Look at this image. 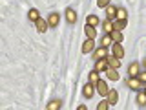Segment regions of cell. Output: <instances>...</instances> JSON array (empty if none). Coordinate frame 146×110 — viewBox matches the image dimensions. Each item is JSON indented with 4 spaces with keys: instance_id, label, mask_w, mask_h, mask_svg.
<instances>
[{
    "instance_id": "obj_1",
    "label": "cell",
    "mask_w": 146,
    "mask_h": 110,
    "mask_svg": "<svg viewBox=\"0 0 146 110\" xmlns=\"http://www.w3.org/2000/svg\"><path fill=\"white\" fill-rule=\"evenodd\" d=\"M128 86H130L131 90H143V82L139 81V77H128Z\"/></svg>"
},
{
    "instance_id": "obj_24",
    "label": "cell",
    "mask_w": 146,
    "mask_h": 110,
    "mask_svg": "<svg viewBox=\"0 0 146 110\" xmlns=\"http://www.w3.org/2000/svg\"><path fill=\"white\" fill-rule=\"evenodd\" d=\"M124 28H126V20H119V18H117V20L113 22V30L121 31V30H124Z\"/></svg>"
},
{
    "instance_id": "obj_30",
    "label": "cell",
    "mask_w": 146,
    "mask_h": 110,
    "mask_svg": "<svg viewBox=\"0 0 146 110\" xmlns=\"http://www.w3.org/2000/svg\"><path fill=\"white\" fill-rule=\"evenodd\" d=\"M143 90H144V92H146V82H143Z\"/></svg>"
},
{
    "instance_id": "obj_7",
    "label": "cell",
    "mask_w": 146,
    "mask_h": 110,
    "mask_svg": "<svg viewBox=\"0 0 146 110\" xmlns=\"http://www.w3.org/2000/svg\"><path fill=\"white\" fill-rule=\"evenodd\" d=\"M106 59H108V64L111 68H117V70L121 68V59H119V57H115V55H108Z\"/></svg>"
},
{
    "instance_id": "obj_25",
    "label": "cell",
    "mask_w": 146,
    "mask_h": 110,
    "mask_svg": "<svg viewBox=\"0 0 146 110\" xmlns=\"http://www.w3.org/2000/svg\"><path fill=\"white\" fill-rule=\"evenodd\" d=\"M86 24H90V26H97V24H99V17H95V15H88V18H86Z\"/></svg>"
},
{
    "instance_id": "obj_2",
    "label": "cell",
    "mask_w": 146,
    "mask_h": 110,
    "mask_svg": "<svg viewBox=\"0 0 146 110\" xmlns=\"http://www.w3.org/2000/svg\"><path fill=\"white\" fill-rule=\"evenodd\" d=\"M35 24H36V31H38V33H46V31H48V28H49V22L44 20L42 17H40L38 20L35 22Z\"/></svg>"
},
{
    "instance_id": "obj_17",
    "label": "cell",
    "mask_w": 146,
    "mask_h": 110,
    "mask_svg": "<svg viewBox=\"0 0 146 110\" xmlns=\"http://www.w3.org/2000/svg\"><path fill=\"white\" fill-rule=\"evenodd\" d=\"M110 35H111L113 42H117V44H121V42H122V39H124V37H122V33H121L119 30H113V31H111Z\"/></svg>"
},
{
    "instance_id": "obj_14",
    "label": "cell",
    "mask_w": 146,
    "mask_h": 110,
    "mask_svg": "<svg viewBox=\"0 0 146 110\" xmlns=\"http://www.w3.org/2000/svg\"><path fill=\"white\" fill-rule=\"evenodd\" d=\"M66 20L70 22V24H75V22H77V13L73 11L71 7H70V9H66Z\"/></svg>"
},
{
    "instance_id": "obj_13",
    "label": "cell",
    "mask_w": 146,
    "mask_h": 110,
    "mask_svg": "<svg viewBox=\"0 0 146 110\" xmlns=\"http://www.w3.org/2000/svg\"><path fill=\"white\" fill-rule=\"evenodd\" d=\"M84 33L88 39H95V35H97V30H95V26H90V24H86L84 28Z\"/></svg>"
},
{
    "instance_id": "obj_6",
    "label": "cell",
    "mask_w": 146,
    "mask_h": 110,
    "mask_svg": "<svg viewBox=\"0 0 146 110\" xmlns=\"http://www.w3.org/2000/svg\"><path fill=\"white\" fill-rule=\"evenodd\" d=\"M95 50V42L93 39H86V42L82 44V53H91Z\"/></svg>"
},
{
    "instance_id": "obj_31",
    "label": "cell",
    "mask_w": 146,
    "mask_h": 110,
    "mask_svg": "<svg viewBox=\"0 0 146 110\" xmlns=\"http://www.w3.org/2000/svg\"><path fill=\"white\" fill-rule=\"evenodd\" d=\"M143 64H144V70H146V59H144V62H143Z\"/></svg>"
},
{
    "instance_id": "obj_4",
    "label": "cell",
    "mask_w": 146,
    "mask_h": 110,
    "mask_svg": "<svg viewBox=\"0 0 146 110\" xmlns=\"http://www.w3.org/2000/svg\"><path fill=\"white\" fill-rule=\"evenodd\" d=\"M95 88H97V92H99L100 95H102V97H104V95H108V92H110L108 85H106V82H104L102 79H100V81L97 82V85H95Z\"/></svg>"
},
{
    "instance_id": "obj_3",
    "label": "cell",
    "mask_w": 146,
    "mask_h": 110,
    "mask_svg": "<svg viewBox=\"0 0 146 110\" xmlns=\"http://www.w3.org/2000/svg\"><path fill=\"white\" fill-rule=\"evenodd\" d=\"M108 57V50L104 48V46H100V48H97L93 52V59L95 61H99V59H106Z\"/></svg>"
},
{
    "instance_id": "obj_5",
    "label": "cell",
    "mask_w": 146,
    "mask_h": 110,
    "mask_svg": "<svg viewBox=\"0 0 146 110\" xmlns=\"http://www.w3.org/2000/svg\"><path fill=\"white\" fill-rule=\"evenodd\" d=\"M95 90H97V88H95L93 82H88V85L84 86V90H82V94H84V97H88V99H90V97H93Z\"/></svg>"
},
{
    "instance_id": "obj_19",
    "label": "cell",
    "mask_w": 146,
    "mask_h": 110,
    "mask_svg": "<svg viewBox=\"0 0 146 110\" xmlns=\"http://www.w3.org/2000/svg\"><path fill=\"white\" fill-rule=\"evenodd\" d=\"M137 105H139V107H144L146 105V92L144 90L137 94Z\"/></svg>"
},
{
    "instance_id": "obj_10",
    "label": "cell",
    "mask_w": 146,
    "mask_h": 110,
    "mask_svg": "<svg viewBox=\"0 0 146 110\" xmlns=\"http://www.w3.org/2000/svg\"><path fill=\"white\" fill-rule=\"evenodd\" d=\"M108 66H110V64H108V59H99V61L95 62V70H97V72H104Z\"/></svg>"
},
{
    "instance_id": "obj_11",
    "label": "cell",
    "mask_w": 146,
    "mask_h": 110,
    "mask_svg": "<svg viewBox=\"0 0 146 110\" xmlns=\"http://www.w3.org/2000/svg\"><path fill=\"white\" fill-rule=\"evenodd\" d=\"M106 97H108V103H110V107H111V105H117V99H119V94H117V90H110Z\"/></svg>"
},
{
    "instance_id": "obj_21",
    "label": "cell",
    "mask_w": 146,
    "mask_h": 110,
    "mask_svg": "<svg viewBox=\"0 0 146 110\" xmlns=\"http://www.w3.org/2000/svg\"><path fill=\"white\" fill-rule=\"evenodd\" d=\"M102 28H104V31H106V33H111L113 31V20H104V24H102Z\"/></svg>"
},
{
    "instance_id": "obj_8",
    "label": "cell",
    "mask_w": 146,
    "mask_h": 110,
    "mask_svg": "<svg viewBox=\"0 0 146 110\" xmlns=\"http://www.w3.org/2000/svg\"><path fill=\"white\" fill-rule=\"evenodd\" d=\"M104 73H106V75H108V79H111V81H117V79H119L117 68H111V66H108L106 70H104Z\"/></svg>"
},
{
    "instance_id": "obj_20",
    "label": "cell",
    "mask_w": 146,
    "mask_h": 110,
    "mask_svg": "<svg viewBox=\"0 0 146 110\" xmlns=\"http://www.w3.org/2000/svg\"><path fill=\"white\" fill-rule=\"evenodd\" d=\"M100 81V72H97V70H93L90 73V82H93V85H97V82Z\"/></svg>"
},
{
    "instance_id": "obj_29",
    "label": "cell",
    "mask_w": 146,
    "mask_h": 110,
    "mask_svg": "<svg viewBox=\"0 0 146 110\" xmlns=\"http://www.w3.org/2000/svg\"><path fill=\"white\" fill-rule=\"evenodd\" d=\"M137 77H139V81H141V82H146V70H144L143 73L139 72V75H137Z\"/></svg>"
},
{
    "instance_id": "obj_12",
    "label": "cell",
    "mask_w": 146,
    "mask_h": 110,
    "mask_svg": "<svg viewBox=\"0 0 146 110\" xmlns=\"http://www.w3.org/2000/svg\"><path fill=\"white\" fill-rule=\"evenodd\" d=\"M113 55L119 59H122L124 57V48H122L121 44H117V42H113Z\"/></svg>"
},
{
    "instance_id": "obj_22",
    "label": "cell",
    "mask_w": 146,
    "mask_h": 110,
    "mask_svg": "<svg viewBox=\"0 0 146 110\" xmlns=\"http://www.w3.org/2000/svg\"><path fill=\"white\" fill-rule=\"evenodd\" d=\"M113 42V39H111V35H110V33H106V35H104L102 37V42H100V46H104V48H108V46L110 44H111Z\"/></svg>"
},
{
    "instance_id": "obj_18",
    "label": "cell",
    "mask_w": 146,
    "mask_h": 110,
    "mask_svg": "<svg viewBox=\"0 0 146 110\" xmlns=\"http://www.w3.org/2000/svg\"><path fill=\"white\" fill-rule=\"evenodd\" d=\"M27 18H29L31 22H36V20L40 18V13H38V11H36V9L33 7V9H29V11H27Z\"/></svg>"
},
{
    "instance_id": "obj_23",
    "label": "cell",
    "mask_w": 146,
    "mask_h": 110,
    "mask_svg": "<svg viewBox=\"0 0 146 110\" xmlns=\"http://www.w3.org/2000/svg\"><path fill=\"white\" fill-rule=\"evenodd\" d=\"M126 17H128L126 9L124 7H117V18H119V20H126Z\"/></svg>"
},
{
    "instance_id": "obj_26",
    "label": "cell",
    "mask_w": 146,
    "mask_h": 110,
    "mask_svg": "<svg viewBox=\"0 0 146 110\" xmlns=\"http://www.w3.org/2000/svg\"><path fill=\"white\" fill-rule=\"evenodd\" d=\"M60 107H62L60 101H51V103H48V107H46V108H48V110H58Z\"/></svg>"
},
{
    "instance_id": "obj_27",
    "label": "cell",
    "mask_w": 146,
    "mask_h": 110,
    "mask_svg": "<svg viewBox=\"0 0 146 110\" xmlns=\"http://www.w3.org/2000/svg\"><path fill=\"white\" fill-rule=\"evenodd\" d=\"M110 108V103H108V99L106 101H100V103L97 105V110H108Z\"/></svg>"
},
{
    "instance_id": "obj_28",
    "label": "cell",
    "mask_w": 146,
    "mask_h": 110,
    "mask_svg": "<svg viewBox=\"0 0 146 110\" xmlns=\"http://www.w3.org/2000/svg\"><path fill=\"white\" fill-rule=\"evenodd\" d=\"M97 6L99 7H108L110 6V0H97Z\"/></svg>"
},
{
    "instance_id": "obj_15",
    "label": "cell",
    "mask_w": 146,
    "mask_h": 110,
    "mask_svg": "<svg viewBox=\"0 0 146 110\" xmlns=\"http://www.w3.org/2000/svg\"><path fill=\"white\" fill-rule=\"evenodd\" d=\"M106 17L110 18V20H113V18H117V7L110 4V6L106 7Z\"/></svg>"
},
{
    "instance_id": "obj_16",
    "label": "cell",
    "mask_w": 146,
    "mask_h": 110,
    "mask_svg": "<svg viewBox=\"0 0 146 110\" xmlns=\"http://www.w3.org/2000/svg\"><path fill=\"white\" fill-rule=\"evenodd\" d=\"M128 73H130V77H137V75H139V62H131L130 68H128Z\"/></svg>"
},
{
    "instance_id": "obj_9",
    "label": "cell",
    "mask_w": 146,
    "mask_h": 110,
    "mask_svg": "<svg viewBox=\"0 0 146 110\" xmlns=\"http://www.w3.org/2000/svg\"><path fill=\"white\" fill-rule=\"evenodd\" d=\"M48 22H49V28H57L58 22H60V17H58V13H51V15L48 17Z\"/></svg>"
}]
</instances>
